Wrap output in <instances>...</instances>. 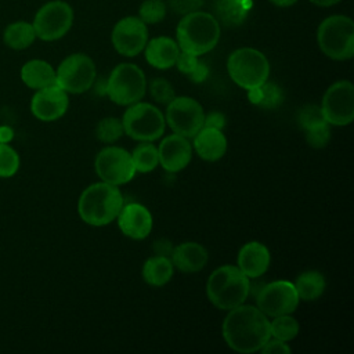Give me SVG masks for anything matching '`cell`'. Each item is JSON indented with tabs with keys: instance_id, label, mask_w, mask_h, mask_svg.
I'll return each mask as SVG.
<instances>
[{
	"instance_id": "cell-1",
	"label": "cell",
	"mask_w": 354,
	"mask_h": 354,
	"mask_svg": "<svg viewBox=\"0 0 354 354\" xmlns=\"http://www.w3.org/2000/svg\"><path fill=\"white\" fill-rule=\"evenodd\" d=\"M223 337L230 348L249 354L260 351L270 340V321L257 306L241 304L228 310L223 322Z\"/></svg>"
},
{
	"instance_id": "cell-2",
	"label": "cell",
	"mask_w": 354,
	"mask_h": 354,
	"mask_svg": "<svg viewBox=\"0 0 354 354\" xmlns=\"http://www.w3.org/2000/svg\"><path fill=\"white\" fill-rule=\"evenodd\" d=\"M123 205V195L118 185L101 181L83 189L77 201V213L86 224L102 227L116 220Z\"/></svg>"
},
{
	"instance_id": "cell-3",
	"label": "cell",
	"mask_w": 354,
	"mask_h": 354,
	"mask_svg": "<svg viewBox=\"0 0 354 354\" xmlns=\"http://www.w3.org/2000/svg\"><path fill=\"white\" fill-rule=\"evenodd\" d=\"M220 33L217 18L199 10L183 15L176 29L180 50L196 57L212 51L218 43Z\"/></svg>"
},
{
	"instance_id": "cell-4",
	"label": "cell",
	"mask_w": 354,
	"mask_h": 354,
	"mask_svg": "<svg viewBox=\"0 0 354 354\" xmlns=\"http://www.w3.org/2000/svg\"><path fill=\"white\" fill-rule=\"evenodd\" d=\"M250 293L249 278L238 266L225 264L216 268L206 282L209 301L220 310H231L245 303Z\"/></svg>"
},
{
	"instance_id": "cell-5",
	"label": "cell",
	"mask_w": 354,
	"mask_h": 354,
	"mask_svg": "<svg viewBox=\"0 0 354 354\" xmlns=\"http://www.w3.org/2000/svg\"><path fill=\"white\" fill-rule=\"evenodd\" d=\"M319 50L336 61L350 59L354 55V22L346 15L325 18L317 30Z\"/></svg>"
},
{
	"instance_id": "cell-6",
	"label": "cell",
	"mask_w": 354,
	"mask_h": 354,
	"mask_svg": "<svg viewBox=\"0 0 354 354\" xmlns=\"http://www.w3.org/2000/svg\"><path fill=\"white\" fill-rule=\"evenodd\" d=\"M227 71L231 80L248 91L268 80L270 64L261 51L252 47H242L230 54Z\"/></svg>"
},
{
	"instance_id": "cell-7",
	"label": "cell",
	"mask_w": 354,
	"mask_h": 354,
	"mask_svg": "<svg viewBox=\"0 0 354 354\" xmlns=\"http://www.w3.org/2000/svg\"><path fill=\"white\" fill-rule=\"evenodd\" d=\"M147 79L141 68L130 62L116 65L105 82V94L118 105H131L142 100Z\"/></svg>"
},
{
	"instance_id": "cell-8",
	"label": "cell",
	"mask_w": 354,
	"mask_h": 354,
	"mask_svg": "<svg viewBox=\"0 0 354 354\" xmlns=\"http://www.w3.org/2000/svg\"><path fill=\"white\" fill-rule=\"evenodd\" d=\"M124 134L137 141H155L165 133V115L149 102L129 105L122 118Z\"/></svg>"
},
{
	"instance_id": "cell-9",
	"label": "cell",
	"mask_w": 354,
	"mask_h": 354,
	"mask_svg": "<svg viewBox=\"0 0 354 354\" xmlns=\"http://www.w3.org/2000/svg\"><path fill=\"white\" fill-rule=\"evenodd\" d=\"M94 61L82 53L68 55L55 69V84L68 94H82L90 90L95 82Z\"/></svg>"
},
{
	"instance_id": "cell-10",
	"label": "cell",
	"mask_w": 354,
	"mask_h": 354,
	"mask_svg": "<svg viewBox=\"0 0 354 354\" xmlns=\"http://www.w3.org/2000/svg\"><path fill=\"white\" fill-rule=\"evenodd\" d=\"M73 24V10L62 0L43 4L33 18L36 37L43 41H55L64 37Z\"/></svg>"
},
{
	"instance_id": "cell-11",
	"label": "cell",
	"mask_w": 354,
	"mask_h": 354,
	"mask_svg": "<svg viewBox=\"0 0 354 354\" xmlns=\"http://www.w3.org/2000/svg\"><path fill=\"white\" fill-rule=\"evenodd\" d=\"M94 169L101 181L112 185L127 184L137 173L131 153L116 145L105 147L97 153Z\"/></svg>"
},
{
	"instance_id": "cell-12",
	"label": "cell",
	"mask_w": 354,
	"mask_h": 354,
	"mask_svg": "<svg viewBox=\"0 0 354 354\" xmlns=\"http://www.w3.org/2000/svg\"><path fill=\"white\" fill-rule=\"evenodd\" d=\"M205 112L192 97L176 95L166 108V123L173 133L192 138L203 127Z\"/></svg>"
},
{
	"instance_id": "cell-13",
	"label": "cell",
	"mask_w": 354,
	"mask_h": 354,
	"mask_svg": "<svg viewBox=\"0 0 354 354\" xmlns=\"http://www.w3.org/2000/svg\"><path fill=\"white\" fill-rule=\"evenodd\" d=\"M325 122L332 126H347L354 119V86L348 80L330 84L321 104Z\"/></svg>"
},
{
	"instance_id": "cell-14",
	"label": "cell",
	"mask_w": 354,
	"mask_h": 354,
	"mask_svg": "<svg viewBox=\"0 0 354 354\" xmlns=\"http://www.w3.org/2000/svg\"><path fill=\"white\" fill-rule=\"evenodd\" d=\"M299 296L293 282L279 279L264 285L257 296V308L267 317H278L292 314L299 306Z\"/></svg>"
},
{
	"instance_id": "cell-15",
	"label": "cell",
	"mask_w": 354,
	"mask_h": 354,
	"mask_svg": "<svg viewBox=\"0 0 354 354\" xmlns=\"http://www.w3.org/2000/svg\"><path fill=\"white\" fill-rule=\"evenodd\" d=\"M115 50L124 57H136L144 51L148 29L138 17H124L116 22L111 35Z\"/></svg>"
},
{
	"instance_id": "cell-16",
	"label": "cell",
	"mask_w": 354,
	"mask_h": 354,
	"mask_svg": "<svg viewBox=\"0 0 354 354\" xmlns=\"http://www.w3.org/2000/svg\"><path fill=\"white\" fill-rule=\"evenodd\" d=\"M69 106L68 93L58 84H51L39 90L30 100L32 115L41 122H54L62 118Z\"/></svg>"
},
{
	"instance_id": "cell-17",
	"label": "cell",
	"mask_w": 354,
	"mask_h": 354,
	"mask_svg": "<svg viewBox=\"0 0 354 354\" xmlns=\"http://www.w3.org/2000/svg\"><path fill=\"white\" fill-rule=\"evenodd\" d=\"M159 165L170 173H177L188 166L192 158V145L187 137L180 134H170L166 136L159 147Z\"/></svg>"
},
{
	"instance_id": "cell-18",
	"label": "cell",
	"mask_w": 354,
	"mask_h": 354,
	"mask_svg": "<svg viewBox=\"0 0 354 354\" xmlns=\"http://www.w3.org/2000/svg\"><path fill=\"white\" fill-rule=\"evenodd\" d=\"M116 220L122 234L136 241L147 238L152 231V216L141 203L123 205Z\"/></svg>"
},
{
	"instance_id": "cell-19",
	"label": "cell",
	"mask_w": 354,
	"mask_h": 354,
	"mask_svg": "<svg viewBox=\"0 0 354 354\" xmlns=\"http://www.w3.org/2000/svg\"><path fill=\"white\" fill-rule=\"evenodd\" d=\"M238 268L250 279L259 278L270 267L271 256L268 248L259 242V241H250L246 242L238 252Z\"/></svg>"
},
{
	"instance_id": "cell-20",
	"label": "cell",
	"mask_w": 354,
	"mask_h": 354,
	"mask_svg": "<svg viewBox=\"0 0 354 354\" xmlns=\"http://www.w3.org/2000/svg\"><path fill=\"white\" fill-rule=\"evenodd\" d=\"M170 260L181 272H198L206 266L209 253L203 245L189 241L173 248Z\"/></svg>"
},
{
	"instance_id": "cell-21",
	"label": "cell",
	"mask_w": 354,
	"mask_h": 354,
	"mask_svg": "<svg viewBox=\"0 0 354 354\" xmlns=\"http://www.w3.org/2000/svg\"><path fill=\"white\" fill-rule=\"evenodd\" d=\"M147 62L156 69H169L174 66L180 54L177 41L167 36H158L147 41L145 48Z\"/></svg>"
},
{
	"instance_id": "cell-22",
	"label": "cell",
	"mask_w": 354,
	"mask_h": 354,
	"mask_svg": "<svg viewBox=\"0 0 354 354\" xmlns=\"http://www.w3.org/2000/svg\"><path fill=\"white\" fill-rule=\"evenodd\" d=\"M192 138V147L203 160L216 162L227 152V138L223 130L203 126Z\"/></svg>"
},
{
	"instance_id": "cell-23",
	"label": "cell",
	"mask_w": 354,
	"mask_h": 354,
	"mask_svg": "<svg viewBox=\"0 0 354 354\" xmlns=\"http://www.w3.org/2000/svg\"><path fill=\"white\" fill-rule=\"evenodd\" d=\"M22 83L32 90L55 84V69L44 59H29L19 72Z\"/></svg>"
},
{
	"instance_id": "cell-24",
	"label": "cell",
	"mask_w": 354,
	"mask_h": 354,
	"mask_svg": "<svg viewBox=\"0 0 354 354\" xmlns=\"http://www.w3.org/2000/svg\"><path fill=\"white\" fill-rule=\"evenodd\" d=\"M174 272V266L167 256L155 254L145 260L142 266V279L155 288L166 285Z\"/></svg>"
},
{
	"instance_id": "cell-25",
	"label": "cell",
	"mask_w": 354,
	"mask_h": 354,
	"mask_svg": "<svg viewBox=\"0 0 354 354\" xmlns=\"http://www.w3.org/2000/svg\"><path fill=\"white\" fill-rule=\"evenodd\" d=\"M36 32L32 22L15 21L6 26L3 32V41L12 50H25L36 40Z\"/></svg>"
},
{
	"instance_id": "cell-26",
	"label": "cell",
	"mask_w": 354,
	"mask_h": 354,
	"mask_svg": "<svg viewBox=\"0 0 354 354\" xmlns=\"http://www.w3.org/2000/svg\"><path fill=\"white\" fill-rule=\"evenodd\" d=\"M295 289L300 300L313 301L322 296L326 288V281L324 274L315 270H308L301 272L293 282Z\"/></svg>"
},
{
	"instance_id": "cell-27",
	"label": "cell",
	"mask_w": 354,
	"mask_h": 354,
	"mask_svg": "<svg viewBox=\"0 0 354 354\" xmlns=\"http://www.w3.org/2000/svg\"><path fill=\"white\" fill-rule=\"evenodd\" d=\"M249 0H217L216 1V15L217 21L225 26L241 25L249 12Z\"/></svg>"
},
{
	"instance_id": "cell-28",
	"label": "cell",
	"mask_w": 354,
	"mask_h": 354,
	"mask_svg": "<svg viewBox=\"0 0 354 354\" xmlns=\"http://www.w3.org/2000/svg\"><path fill=\"white\" fill-rule=\"evenodd\" d=\"M248 98L256 106H260L264 109H274L281 105L283 100V94L278 84L271 82H264L261 86L248 90Z\"/></svg>"
},
{
	"instance_id": "cell-29",
	"label": "cell",
	"mask_w": 354,
	"mask_h": 354,
	"mask_svg": "<svg viewBox=\"0 0 354 354\" xmlns=\"http://www.w3.org/2000/svg\"><path fill=\"white\" fill-rule=\"evenodd\" d=\"M130 153L136 171L138 173H149L159 165L158 147H155L152 141H140Z\"/></svg>"
},
{
	"instance_id": "cell-30",
	"label": "cell",
	"mask_w": 354,
	"mask_h": 354,
	"mask_svg": "<svg viewBox=\"0 0 354 354\" xmlns=\"http://www.w3.org/2000/svg\"><path fill=\"white\" fill-rule=\"evenodd\" d=\"M299 322L296 318H293L290 314L278 315L274 317L272 321H270V332L271 337L282 340V342H290L299 335Z\"/></svg>"
},
{
	"instance_id": "cell-31",
	"label": "cell",
	"mask_w": 354,
	"mask_h": 354,
	"mask_svg": "<svg viewBox=\"0 0 354 354\" xmlns=\"http://www.w3.org/2000/svg\"><path fill=\"white\" fill-rule=\"evenodd\" d=\"M124 134L122 120L113 116L101 119L95 126V137L101 142L112 144L116 142Z\"/></svg>"
},
{
	"instance_id": "cell-32",
	"label": "cell",
	"mask_w": 354,
	"mask_h": 354,
	"mask_svg": "<svg viewBox=\"0 0 354 354\" xmlns=\"http://www.w3.org/2000/svg\"><path fill=\"white\" fill-rule=\"evenodd\" d=\"M21 166L19 153L10 144H0V178H10L17 174Z\"/></svg>"
},
{
	"instance_id": "cell-33",
	"label": "cell",
	"mask_w": 354,
	"mask_h": 354,
	"mask_svg": "<svg viewBox=\"0 0 354 354\" xmlns=\"http://www.w3.org/2000/svg\"><path fill=\"white\" fill-rule=\"evenodd\" d=\"M166 17V4L163 0H144L138 10V18L144 24H158Z\"/></svg>"
},
{
	"instance_id": "cell-34",
	"label": "cell",
	"mask_w": 354,
	"mask_h": 354,
	"mask_svg": "<svg viewBox=\"0 0 354 354\" xmlns=\"http://www.w3.org/2000/svg\"><path fill=\"white\" fill-rule=\"evenodd\" d=\"M306 141L313 148H324L330 140V124L328 122H321L304 130Z\"/></svg>"
},
{
	"instance_id": "cell-35",
	"label": "cell",
	"mask_w": 354,
	"mask_h": 354,
	"mask_svg": "<svg viewBox=\"0 0 354 354\" xmlns=\"http://www.w3.org/2000/svg\"><path fill=\"white\" fill-rule=\"evenodd\" d=\"M149 93L152 95V98L160 104H169L174 97V87L171 86V83L163 77H156L153 80H151L149 83Z\"/></svg>"
},
{
	"instance_id": "cell-36",
	"label": "cell",
	"mask_w": 354,
	"mask_h": 354,
	"mask_svg": "<svg viewBox=\"0 0 354 354\" xmlns=\"http://www.w3.org/2000/svg\"><path fill=\"white\" fill-rule=\"evenodd\" d=\"M297 120H299V124L303 127V130H306V129H308V127H311L314 124H318L321 122H325L321 106H318L315 104L304 105L299 111Z\"/></svg>"
},
{
	"instance_id": "cell-37",
	"label": "cell",
	"mask_w": 354,
	"mask_h": 354,
	"mask_svg": "<svg viewBox=\"0 0 354 354\" xmlns=\"http://www.w3.org/2000/svg\"><path fill=\"white\" fill-rule=\"evenodd\" d=\"M205 0H169V6L177 14L185 15L198 11L203 6Z\"/></svg>"
},
{
	"instance_id": "cell-38",
	"label": "cell",
	"mask_w": 354,
	"mask_h": 354,
	"mask_svg": "<svg viewBox=\"0 0 354 354\" xmlns=\"http://www.w3.org/2000/svg\"><path fill=\"white\" fill-rule=\"evenodd\" d=\"M198 62H199V59H198L196 55H192V54H189V53H184V51L180 50V54H178L177 61H176L174 65H177V69H178L181 73H184V75L188 76V75L195 69V66L198 65Z\"/></svg>"
},
{
	"instance_id": "cell-39",
	"label": "cell",
	"mask_w": 354,
	"mask_h": 354,
	"mask_svg": "<svg viewBox=\"0 0 354 354\" xmlns=\"http://www.w3.org/2000/svg\"><path fill=\"white\" fill-rule=\"evenodd\" d=\"M263 354H289L292 350L286 342L270 337V340L260 348Z\"/></svg>"
},
{
	"instance_id": "cell-40",
	"label": "cell",
	"mask_w": 354,
	"mask_h": 354,
	"mask_svg": "<svg viewBox=\"0 0 354 354\" xmlns=\"http://www.w3.org/2000/svg\"><path fill=\"white\" fill-rule=\"evenodd\" d=\"M203 126L212 127L217 130H223L225 127V116L220 111H212L209 113H205L203 118Z\"/></svg>"
},
{
	"instance_id": "cell-41",
	"label": "cell",
	"mask_w": 354,
	"mask_h": 354,
	"mask_svg": "<svg viewBox=\"0 0 354 354\" xmlns=\"http://www.w3.org/2000/svg\"><path fill=\"white\" fill-rule=\"evenodd\" d=\"M207 76H209V68L202 61H199L198 65L195 66V69L188 75V77L194 83H202V82H205L207 79Z\"/></svg>"
},
{
	"instance_id": "cell-42",
	"label": "cell",
	"mask_w": 354,
	"mask_h": 354,
	"mask_svg": "<svg viewBox=\"0 0 354 354\" xmlns=\"http://www.w3.org/2000/svg\"><path fill=\"white\" fill-rule=\"evenodd\" d=\"M153 250L156 252V254H160V256H170L171 252H173V245L170 243L169 239H165V238H160L155 242L153 245Z\"/></svg>"
},
{
	"instance_id": "cell-43",
	"label": "cell",
	"mask_w": 354,
	"mask_h": 354,
	"mask_svg": "<svg viewBox=\"0 0 354 354\" xmlns=\"http://www.w3.org/2000/svg\"><path fill=\"white\" fill-rule=\"evenodd\" d=\"M14 129L8 124H0V144H10L14 140Z\"/></svg>"
},
{
	"instance_id": "cell-44",
	"label": "cell",
	"mask_w": 354,
	"mask_h": 354,
	"mask_svg": "<svg viewBox=\"0 0 354 354\" xmlns=\"http://www.w3.org/2000/svg\"><path fill=\"white\" fill-rule=\"evenodd\" d=\"M310 1L318 7H330V6L337 4L342 0H310Z\"/></svg>"
},
{
	"instance_id": "cell-45",
	"label": "cell",
	"mask_w": 354,
	"mask_h": 354,
	"mask_svg": "<svg viewBox=\"0 0 354 354\" xmlns=\"http://www.w3.org/2000/svg\"><path fill=\"white\" fill-rule=\"evenodd\" d=\"M274 6L277 7H290L293 6L297 0H270Z\"/></svg>"
}]
</instances>
